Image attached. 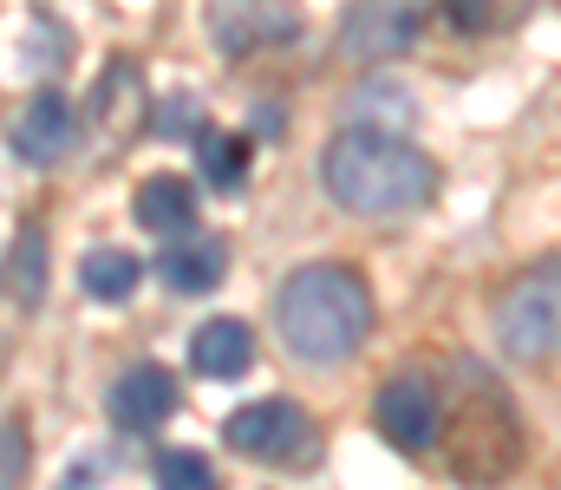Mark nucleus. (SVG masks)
<instances>
[{
  "mask_svg": "<svg viewBox=\"0 0 561 490\" xmlns=\"http://www.w3.org/2000/svg\"><path fill=\"white\" fill-rule=\"evenodd\" d=\"M444 465L463 485H503L523 471V419L510 406V392L496 379H483L477 366H463V392H444Z\"/></svg>",
  "mask_w": 561,
  "mask_h": 490,
  "instance_id": "3",
  "label": "nucleus"
},
{
  "mask_svg": "<svg viewBox=\"0 0 561 490\" xmlns=\"http://www.w3.org/2000/svg\"><path fill=\"white\" fill-rule=\"evenodd\" d=\"M490 327H496V346L510 360L561 353V255H542L523 275H510L496 308H490Z\"/></svg>",
  "mask_w": 561,
  "mask_h": 490,
  "instance_id": "4",
  "label": "nucleus"
},
{
  "mask_svg": "<svg viewBox=\"0 0 561 490\" xmlns=\"http://www.w3.org/2000/svg\"><path fill=\"white\" fill-rule=\"evenodd\" d=\"M320 183L353 216H412L437 196V163L392 132L353 125L320 151Z\"/></svg>",
  "mask_w": 561,
  "mask_h": 490,
  "instance_id": "2",
  "label": "nucleus"
},
{
  "mask_svg": "<svg viewBox=\"0 0 561 490\" xmlns=\"http://www.w3.org/2000/svg\"><path fill=\"white\" fill-rule=\"evenodd\" d=\"M444 13H450V26H457V33H483L496 7H490V0H444Z\"/></svg>",
  "mask_w": 561,
  "mask_h": 490,
  "instance_id": "18",
  "label": "nucleus"
},
{
  "mask_svg": "<svg viewBox=\"0 0 561 490\" xmlns=\"http://www.w3.org/2000/svg\"><path fill=\"white\" fill-rule=\"evenodd\" d=\"M275 327L294 360L307 366H340L366 346L373 333V288L359 269L346 262H307L280 282L275 295Z\"/></svg>",
  "mask_w": 561,
  "mask_h": 490,
  "instance_id": "1",
  "label": "nucleus"
},
{
  "mask_svg": "<svg viewBox=\"0 0 561 490\" xmlns=\"http://www.w3.org/2000/svg\"><path fill=\"white\" fill-rule=\"evenodd\" d=\"M138 223L150 236H190L196 223V190L183 176H150L138 190Z\"/></svg>",
  "mask_w": 561,
  "mask_h": 490,
  "instance_id": "12",
  "label": "nucleus"
},
{
  "mask_svg": "<svg viewBox=\"0 0 561 490\" xmlns=\"http://www.w3.org/2000/svg\"><path fill=\"white\" fill-rule=\"evenodd\" d=\"M183 125H196V99H176V105L157 118V138H170V145H176V132H183Z\"/></svg>",
  "mask_w": 561,
  "mask_h": 490,
  "instance_id": "19",
  "label": "nucleus"
},
{
  "mask_svg": "<svg viewBox=\"0 0 561 490\" xmlns=\"http://www.w3.org/2000/svg\"><path fill=\"white\" fill-rule=\"evenodd\" d=\"M79 145V112L66 105V92H33L26 112L13 118V158L20 163H59Z\"/></svg>",
  "mask_w": 561,
  "mask_h": 490,
  "instance_id": "8",
  "label": "nucleus"
},
{
  "mask_svg": "<svg viewBox=\"0 0 561 490\" xmlns=\"http://www.w3.org/2000/svg\"><path fill=\"white\" fill-rule=\"evenodd\" d=\"M79 275H85V295L92 301H131L144 282V262L131 249H92L85 262H79Z\"/></svg>",
  "mask_w": 561,
  "mask_h": 490,
  "instance_id": "13",
  "label": "nucleus"
},
{
  "mask_svg": "<svg viewBox=\"0 0 561 490\" xmlns=\"http://www.w3.org/2000/svg\"><path fill=\"white\" fill-rule=\"evenodd\" d=\"M424 0H353L340 20V53L346 59H392L419 39Z\"/></svg>",
  "mask_w": 561,
  "mask_h": 490,
  "instance_id": "7",
  "label": "nucleus"
},
{
  "mask_svg": "<svg viewBox=\"0 0 561 490\" xmlns=\"http://www.w3.org/2000/svg\"><path fill=\"white\" fill-rule=\"evenodd\" d=\"M176 412V373L170 366H131V373H118L112 379V425H125V432H157L163 419Z\"/></svg>",
  "mask_w": 561,
  "mask_h": 490,
  "instance_id": "9",
  "label": "nucleus"
},
{
  "mask_svg": "<svg viewBox=\"0 0 561 490\" xmlns=\"http://www.w3.org/2000/svg\"><path fill=\"white\" fill-rule=\"evenodd\" d=\"M222 269H229V242H222V236H183V242H170L163 262H157V275H163L176 295H209V288L222 282Z\"/></svg>",
  "mask_w": 561,
  "mask_h": 490,
  "instance_id": "10",
  "label": "nucleus"
},
{
  "mask_svg": "<svg viewBox=\"0 0 561 490\" xmlns=\"http://www.w3.org/2000/svg\"><path fill=\"white\" fill-rule=\"evenodd\" d=\"M222 445L255 465H275V471H307L320 458V425L294 399H255L222 419Z\"/></svg>",
  "mask_w": 561,
  "mask_h": 490,
  "instance_id": "5",
  "label": "nucleus"
},
{
  "mask_svg": "<svg viewBox=\"0 0 561 490\" xmlns=\"http://www.w3.org/2000/svg\"><path fill=\"white\" fill-rule=\"evenodd\" d=\"M196 158H203V176L216 190H236L249 176V138L242 132H203L196 138Z\"/></svg>",
  "mask_w": 561,
  "mask_h": 490,
  "instance_id": "15",
  "label": "nucleus"
},
{
  "mask_svg": "<svg viewBox=\"0 0 561 490\" xmlns=\"http://www.w3.org/2000/svg\"><path fill=\"white\" fill-rule=\"evenodd\" d=\"M7 490L26 485V425L20 419H7V478H0Z\"/></svg>",
  "mask_w": 561,
  "mask_h": 490,
  "instance_id": "17",
  "label": "nucleus"
},
{
  "mask_svg": "<svg viewBox=\"0 0 561 490\" xmlns=\"http://www.w3.org/2000/svg\"><path fill=\"white\" fill-rule=\"evenodd\" d=\"M190 360H196V373H209V379H242V373L255 366V333L236 321V315L203 321L196 340H190Z\"/></svg>",
  "mask_w": 561,
  "mask_h": 490,
  "instance_id": "11",
  "label": "nucleus"
},
{
  "mask_svg": "<svg viewBox=\"0 0 561 490\" xmlns=\"http://www.w3.org/2000/svg\"><path fill=\"white\" fill-rule=\"evenodd\" d=\"M157 490H222L203 452H157Z\"/></svg>",
  "mask_w": 561,
  "mask_h": 490,
  "instance_id": "16",
  "label": "nucleus"
},
{
  "mask_svg": "<svg viewBox=\"0 0 561 490\" xmlns=\"http://www.w3.org/2000/svg\"><path fill=\"white\" fill-rule=\"evenodd\" d=\"M7 295H13V308H33L46 295V242H39V229L13 236V249H7Z\"/></svg>",
  "mask_w": 561,
  "mask_h": 490,
  "instance_id": "14",
  "label": "nucleus"
},
{
  "mask_svg": "<svg viewBox=\"0 0 561 490\" xmlns=\"http://www.w3.org/2000/svg\"><path fill=\"white\" fill-rule=\"evenodd\" d=\"M373 419H379V432H386L399 452L424 458V452L437 445V432H444V392H437L424 373H399V379L379 386Z\"/></svg>",
  "mask_w": 561,
  "mask_h": 490,
  "instance_id": "6",
  "label": "nucleus"
}]
</instances>
